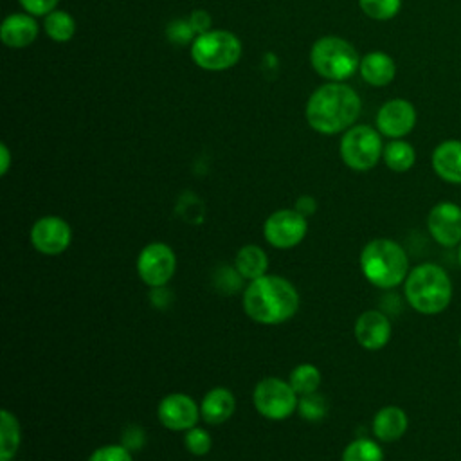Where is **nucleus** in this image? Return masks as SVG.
<instances>
[{"label": "nucleus", "mask_w": 461, "mask_h": 461, "mask_svg": "<svg viewBox=\"0 0 461 461\" xmlns=\"http://www.w3.org/2000/svg\"><path fill=\"white\" fill-rule=\"evenodd\" d=\"M362 112V101L357 90L346 83L330 81L312 92L306 101L304 115L312 130L322 135L344 133Z\"/></svg>", "instance_id": "obj_1"}, {"label": "nucleus", "mask_w": 461, "mask_h": 461, "mask_svg": "<svg viewBox=\"0 0 461 461\" xmlns=\"http://www.w3.org/2000/svg\"><path fill=\"white\" fill-rule=\"evenodd\" d=\"M243 312L258 324L276 326L290 321L299 310V292L283 276L265 274L249 281L241 297Z\"/></svg>", "instance_id": "obj_2"}, {"label": "nucleus", "mask_w": 461, "mask_h": 461, "mask_svg": "<svg viewBox=\"0 0 461 461\" xmlns=\"http://www.w3.org/2000/svg\"><path fill=\"white\" fill-rule=\"evenodd\" d=\"M452 281L447 270L436 263H421L411 268L403 281L409 306L421 315H438L452 301Z\"/></svg>", "instance_id": "obj_3"}, {"label": "nucleus", "mask_w": 461, "mask_h": 461, "mask_svg": "<svg viewBox=\"0 0 461 461\" xmlns=\"http://www.w3.org/2000/svg\"><path fill=\"white\" fill-rule=\"evenodd\" d=\"M360 270L376 288L389 290L405 281L409 276V258L400 243L389 238L367 241L360 252Z\"/></svg>", "instance_id": "obj_4"}, {"label": "nucleus", "mask_w": 461, "mask_h": 461, "mask_svg": "<svg viewBox=\"0 0 461 461\" xmlns=\"http://www.w3.org/2000/svg\"><path fill=\"white\" fill-rule=\"evenodd\" d=\"M312 68L328 81L344 83L360 67L357 49L340 36H322L310 49Z\"/></svg>", "instance_id": "obj_5"}, {"label": "nucleus", "mask_w": 461, "mask_h": 461, "mask_svg": "<svg viewBox=\"0 0 461 461\" xmlns=\"http://www.w3.org/2000/svg\"><path fill=\"white\" fill-rule=\"evenodd\" d=\"M189 52L194 65L202 70L221 72L232 68L240 61L243 47L234 32L211 29L193 40Z\"/></svg>", "instance_id": "obj_6"}, {"label": "nucleus", "mask_w": 461, "mask_h": 461, "mask_svg": "<svg viewBox=\"0 0 461 461\" xmlns=\"http://www.w3.org/2000/svg\"><path fill=\"white\" fill-rule=\"evenodd\" d=\"M384 153L382 133L369 124H353L340 137L339 155L353 171L373 169Z\"/></svg>", "instance_id": "obj_7"}, {"label": "nucleus", "mask_w": 461, "mask_h": 461, "mask_svg": "<svg viewBox=\"0 0 461 461\" xmlns=\"http://www.w3.org/2000/svg\"><path fill=\"white\" fill-rule=\"evenodd\" d=\"M252 402L263 418L281 421L297 411L299 394L294 391L288 380L279 376H267L256 384L252 391Z\"/></svg>", "instance_id": "obj_8"}, {"label": "nucleus", "mask_w": 461, "mask_h": 461, "mask_svg": "<svg viewBox=\"0 0 461 461\" xmlns=\"http://www.w3.org/2000/svg\"><path fill=\"white\" fill-rule=\"evenodd\" d=\"M140 281L151 288H164L175 276V250L162 241L148 243L137 256L135 263Z\"/></svg>", "instance_id": "obj_9"}, {"label": "nucleus", "mask_w": 461, "mask_h": 461, "mask_svg": "<svg viewBox=\"0 0 461 461\" xmlns=\"http://www.w3.org/2000/svg\"><path fill=\"white\" fill-rule=\"evenodd\" d=\"M308 232V220L295 209H277L263 223V236L274 249H294Z\"/></svg>", "instance_id": "obj_10"}, {"label": "nucleus", "mask_w": 461, "mask_h": 461, "mask_svg": "<svg viewBox=\"0 0 461 461\" xmlns=\"http://www.w3.org/2000/svg\"><path fill=\"white\" fill-rule=\"evenodd\" d=\"M29 240L40 254L59 256L72 243V227L61 216H41L32 223Z\"/></svg>", "instance_id": "obj_11"}, {"label": "nucleus", "mask_w": 461, "mask_h": 461, "mask_svg": "<svg viewBox=\"0 0 461 461\" xmlns=\"http://www.w3.org/2000/svg\"><path fill=\"white\" fill-rule=\"evenodd\" d=\"M418 121V112L409 99L393 97L385 101L375 119V128L387 139H403L407 137Z\"/></svg>", "instance_id": "obj_12"}, {"label": "nucleus", "mask_w": 461, "mask_h": 461, "mask_svg": "<svg viewBox=\"0 0 461 461\" xmlns=\"http://www.w3.org/2000/svg\"><path fill=\"white\" fill-rule=\"evenodd\" d=\"M158 421L173 432H185L198 425L200 405L185 393H169L157 405Z\"/></svg>", "instance_id": "obj_13"}, {"label": "nucleus", "mask_w": 461, "mask_h": 461, "mask_svg": "<svg viewBox=\"0 0 461 461\" xmlns=\"http://www.w3.org/2000/svg\"><path fill=\"white\" fill-rule=\"evenodd\" d=\"M427 229L441 247H457L461 243V207L448 200L438 202L427 214Z\"/></svg>", "instance_id": "obj_14"}, {"label": "nucleus", "mask_w": 461, "mask_h": 461, "mask_svg": "<svg viewBox=\"0 0 461 461\" xmlns=\"http://www.w3.org/2000/svg\"><path fill=\"white\" fill-rule=\"evenodd\" d=\"M357 342L367 351H378L387 346L393 335V326L389 317L380 310L362 312L353 328Z\"/></svg>", "instance_id": "obj_15"}, {"label": "nucleus", "mask_w": 461, "mask_h": 461, "mask_svg": "<svg viewBox=\"0 0 461 461\" xmlns=\"http://www.w3.org/2000/svg\"><path fill=\"white\" fill-rule=\"evenodd\" d=\"M430 166L438 178L461 185V139H445L432 149Z\"/></svg>", "instance_id": "obj_16"}, {"label": "nucleus", "mask_w": 461, "mask_h": 461, "mask_svg": "<svg viewBox=\"0 0 461 461\" xmlns=\"http://www.w3.org/2000/svg\"><path fill=\"white\" fill-rule=\"evenodd\" d=\"M38 23L29 13H11L0 25V40L9 49H25L38 38Z\"/></svg>", "instance_id": "obj_17"}, {"label": "nucleus", "mask_w": 461, "mask_h": 461, "mask_svg": "<svg viewBox=\"0 0 461 461\" xmlns=\"http://www.w3.org/2000/svg\"><path fill=\"white\" fill-rule=\"evenodd\" d=\"M409 427L407 412L398 405H385L376 411L373 416V434L382 443H393L398 441Z\"/></svg>", "instance_id": "obj_18"}, {"label": "nucleus", "mask_w": 461, "mask_h": 461, "mask_svg": "<svg viewBox=\"0 0 461 461\" xmlns=\"http://www.w3.org/2000/svg\"><path fill=\"white\" fill-rule=\"evenodd\" d=\"M360 77L371 86H387L396 77V63L384 50H371L360 58Z\"/></svg>", "instance_id": "obj_19"}, {"label": "nucleus", "mask_w": 461, "mask_h": 461, "mask_svg": "<svg viewBox=\"0 0 461 461\" xmlns=\"http://www.w3.org/2000/svg\"><path fill=\"white\" fill-rule=\"evenodd\" d=\"M236 411V398L227 387H212L200 402V416L209 425L225 423Z\"/></svg>", "instance_id": "obj_20"}, {"label": "nucleus", "mask_w": 461, "mask_h": 461, "mask_svg": "<svg viewBox=\"0 0 461 461\" xmlns=\"http://www.w3.org/2000/svg\"><path fill=\"white\" fill-rule=\"evenodd\" d=\"M234 268L238 270V274L247 279V281H254L261 276L267 274L268 268V256L267 252L258 247V245H243L234 258Z\"/></svg>", "instance_id": "obj_21"}, {"label": "nucleus", "mask_w": 461, "mask_h": 461, "mask_svg": "<svg viewBox=\"0 0 461 461\" xmlns=\"http://www.w3.org/2000/svg\"><path fill=\"white\" fill-rule=\"evenodd\" d=\"M384 164L394 173H405L416 164V149L405 139H391L384 144Z\"/></svg>", "instance_id": "obj_22"}, {"label": "nucleus", "mask_w": 461, "mask_h": 461, "mask_svg": "<svg viewBox=\"0 0 461 461\" xmlns=\"http://www.w3.org/2000/svg\"><path fill=\"white\" fill-rule=\"evenodd\" d=\"M22 443V429L18 418L7 411H0V461H11Z\"/></svg>", "instance_id": "obj_23"}, {"label": "nucleus", "mask_w": 461, "mask_h": 461, "mask_svg": "<svg viewBox=\"0 0 461 461\" xmlns=\"http://www.w3.org/2000/svg\"><path fill=\"white\" fill-rule=\"evenodd\" d=\"M43 31L56 43H67L76 34V20L68 11L54 9L43 16Z\"/></svg>", "instance_id": "obj_24"}, {"label": "nucleus", "mask_w": 461, "mask_h": 461, "mask_svg": "<svg viewBox=\"0 0 461 461\" xmlns=\"http://www.w3.org/2000/svg\"><path fill=\"white\" fill-rule=\"evenodd\" d=\"M288 382L299 396L317 393V389L321 385V371L315 364L303 362L292 369Z\"/></svg>", "instance_id": "obj_25"}, {"label": "nucleus", "mask_w": 461, "mask_h": 461, "mask_svg": "<svg viewBox=\"0 0 461 461\" xmlns=\"http://www.w3.org/2000/svg\"><path fill=\"white\" fill-rule=\"evenodd\" d=\"M340 461H384V450L375 439L357 438L346 445Z\"/></svg>", "instance_id": "obj_26"}, {"label": "nucleus", "mask_w": 461, "mask_h": 461, "mask_svg": "<svg viewBox=\"0 0 461 461\" xmlns=\"http://www.w3.org/2000/svg\"><path fill=\"white\" fill-rule=\"evenodd\" d=\"M360 11L376 22H387L393 20L400 9H402V0H357Z\"/></svg>", "instance_id": "obj_27"}, {"label": "nucleus", "mask_w": 461, "mask_h": 461, "mask_svg": "<svg viewBox=\"0 0 461 461\" xmlns=\"http://www.w3.org/2000/svg\"><path fill=\"white\" fill-rule=\"evenodd\" d=\"M297 412H299L301 418H304L308 421H319L328 412V402H326L324 396H321L317 393L299 396Z\"/></svg>", "instance_id": "obj_28"}, {"label": "nucleus", "mask_w": 461, "mask_h": 461, "mask_svg": "<svg viewBox=\"0 0 461 461\" xmlns=\"http://www.w3.org/2000/svg\"><path fill=\"white\" fill-rule=\"evenodd\" d=\"M184 447L187 448V452H189V454H193V456H196V457H200V456H207V454L211 452V448H212L211 434H209L205 429H202V427L194 425L193 429L185 430V436H184Z\"/></svg>", "instance_id": "obj_29"}, {"label": "nucleus", "mask_w": 461, "mask_h": 461, "mask_svg": "<svg viewBox=\"0 0 461 461\" xmlns=\"http://www.w3.org/2000/svg\"><path fill=\"white\" fill-rule=\"evenodd\" d=\"M88 461H133V456L126 445L110 443L95 448L88 456Z\"/></svg>", "instance_id": "obj_30"}, {"label": "nucleus", "mask_w": 461, "mask_h": 461, "mask_svg": "<svg viewBox=\"0 0 461 461\" xmlns=\"http://www.w3.org/2000/svg\"><path fill=\"white\" fill-rule=\"evenodd\" d=\"M166 36L171 43L175 45H191L193 40L196 38L193 27L189 25L187 20H173L167 23V29H166Z\"/></svg>", "instance_id": "obj_31"}, {"label": "nucleus", "mask_w": 461, "mask_h": 461, "mask_svg": "<svg viewBox=\"0 0 461 461\" xmlns=\"http://www.w3.org/2000/svg\"><path fill=\"white\" fill-rule=\"evenodd\" d=\"M22 9L32 16H47L54 9H58L59 0H18Z\"/></svg>", "instance_id": "obj_32"}, {"label": "nucleus", "mask_w": 461, "mask_h": 461, "mask_svg": "<svg viewBox=\"0 0 461 461\" xmlns=\"http://www.w3.org/2000/svg\"><path fill=\"white\" fill-rule=\"evenodd\" d=\"M187 22H189V25L193 27V31H194L196 36H198V34H203V32H207V31H211V25H212V18H211V14H209L205 9H194V11L189 14Z\"/></svg>", "instance_id": "obj_33"}, {"label": "nucleus", "mask_w": 461, "mask_h": 461, "mask_svg": "<svg viewBox=\"0 0 461 461\" xmlns=\"http://www.w3.org/2000/svg\"><path fill=\"white\" fill-rule=\"evenodd\" d=\"M295 211H299L303 216H312L313 212H315V209H317V202H315V198L313 196H310V194H303V196H299L297 198V202H295V207H294Z\"/></svg>", "instance_id": "obj_34"}, {"label": "nucleus", "mask_w": 461, "mask_h": 461, "mask_svg": "<svg viewBox=\"0 0 461 461\" xmlns=\"http://www.w3.org/2000/svg\"><path fill=\"white\" fill-rule=\"evenodd\" d=\"M11 166V151L5 142L0 144V175H5Z\"/></svg>", "instance_id": "obj_35"}, {"label": "nucleus", "mask_w": 461, "mask_h": 461, "mask_svg": "<svg viewBox=\"0 0 461 461\" xmlns=\"http://www.w3.org/2000/svg\"><path fill=\"white\" fill-rule=\"evenodd\" d=\"M457 263L461 267V243H459V249H457Z\"/></svg>", "instance_id": "obj_36"}, {"label": "nucleus", "mask_w": 461, "mask_h": 461, "mask_svg": "<svg viewBox=\"0 0 461 461\" xmlns=\"http://www.w3.org/2000/svg\"><path fill=\"white\" fill-rule=\"evenodd\" d=\"M459 348H461V335H459Z\"/></svg>", "instance_id": "obj_37"}]
</instances>
